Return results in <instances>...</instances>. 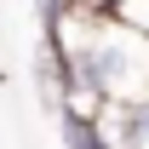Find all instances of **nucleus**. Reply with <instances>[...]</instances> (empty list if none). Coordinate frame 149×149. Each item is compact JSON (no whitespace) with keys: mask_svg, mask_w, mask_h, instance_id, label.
Listing matches in <instances>:
<instances>
[{"mask_svg":"<svg viewBox=\"0 0 149 149\" xmlns=\"http://www.w3.org/2000/svg\"><path fill=\"white\" fill-rule=\"evenodd\" d=\"M132 149H149V97L132 103Z\"/></svg>","mask_w":149,"mask_h":149,"instance_id":"20e7f679","label":"nucleus"},{"mask_svg":"<svg viewBox=\"0 0 149 149\" xmlns=\"http://www.w3.org/2000/svg\"><path fill=\"white\" fill-rule=\"evenodd\" d=\"M109 23H120V29H132V35L149 40V0H115V6H109Z\"/></svg>","mask_w":149,"mask_h":149,"instance_id":"f03ea898","label":"nucleus"},{"mask_svg":"<svg viewBox=\"0 0 149 149\" xmlns=\"http://www.w3.org/2000/svg\"><path fill=\"white\" fill-rule=\"evenodd\" d=\"M74 12V0H35V17H40V29H52V23H63Z\"/></svg>","mask_w":149,"mask_h":149,"instance_id":"7ed1b4c3","label":"nucleus"},{"mask_svg":"<svg viewBox=\"0 0 149 149\" xmlns=\"http://www.w3.org/2000/svg\"><path fill=\"white\" fill-rule=\"evenodd\" d=\"M57 138H63V149H109L92 115H57Z\"/></svg>","mask_w":149,"mask_h":149,"instance_id":"f257e3e1","label":"nucleus"}]
</instances>
